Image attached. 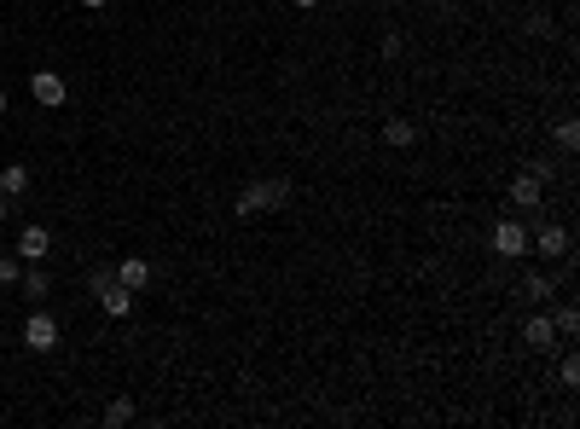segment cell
<instances>
[{
  "mask_svg": "<svg viewBox=\"0 0 580 429\" xmlns=\"http://www.w3.org/2000/svg\"><path fill=\"white\" fill-rule=\"evenodd\" d=\"M18 285H23V296H35V302L53 296V279H47V267H41V262H30V273H23Z\"/></svg>",
  "mask_w": 580,
  "mask_h": 429,
  "instance_id": "cell-12",
  "label": "cell"
},
{
  "mask_svg": "<svg viewBox=\"0 0 580 429\" xmlns=\"http://www.w3.org/2000/svg\"><path fill=\"white\" fill-rule=\"evenodd\" d=\"M384 140H389V145H418V128H412L406 116H389V122H384Z\"/></svg>",
  "mask_w": 580,
  "mask_h": 429,
  "instance_id": "cell-14",
  "label": "cell"
},
{
  "mask_svg": "<svg viewBox=\"0 0 580 429\" xmlns=\"http://www.w3.org/2000/svg\"><path fill=\"white\" fill-rule=\"evenodd\" d=\"M6 210H12V198H0V220H6Z\"/></svg>",
  "mask_w": 580,
  "mask_h": 429,
  "instance_id": "cell-23",
  "label": "cell"
},
{
  "mask_svg": "<svg viewBox=\"0 0 580 429\" xmlns=\"http://www.w3.org/2000/svg\"><path fill=\"white\" fill-rule=\"evenodd\" d=\"M523 342L528 348H558V325H551L546 313H534V320L523 325Z\"/></svg>",
  "mask_w": 580,
  "mask_h": 429,
  "instance_id": "cell-10",
  "label": "cell"
},
{
  "mask_svg": "<svg viewBox=\"0 0 580 429\" xmlns=\"http://www.w3.org/2000/svg\"><path fill=\"white\" fill-rule=\"evenodd\" d=\"M23 342H30L35 354H53V348H58V320H53L47 308H35L30 320H23Z\"/></svg>",
  "mask_w": 580,
  "mask_h": 429,
  "instance_id": "cell-3",
  "label": "cell"
},
{
  "mask_svg": "<svg viewBox=\"0 0 580 429\" xmlns=\"http://www.w3.org/2000/svg\"><path fill=\"white\" fill-rule=\"evenodd\" d=\"M296 6H302V12H314V6H319V0H296Z\"/></svg>",
  "mask_w": 580,
  "mask_h": 429,
  "instance_id": "cell-22",
  "label": "cell"
},
{
  "mask_svg": "<svg viewBox=\"0 0 580 429\" xmlns=\"http://www.w3.org/2000/svg\"><path fill=\"white\" fill-rule=\"evenodd\" d=\"M128 418H134V395H117L105 407V424H128Z\"/></svg>",
  "mask_w": 580,
  "mask_h": 429,
  "instance_id": "cell-16",
  "label": "cell"
},
{
  "mask_svg": "<svg viewBox=\"0 0 580 429\" xmlns=\"http://www.w3.org/2000/svg\"><path fill=\"white\" fill-rule=\"evenodd\" d=\"M488 244H493L499 262H516V255H528V227H523V220H499Z\"/></svg>",
  "mask_w": 580,
  "mask_h": 429,
  "instance_id": "cell-2",
  "label": "cell"
},
{
  "mask_svg": "<svg viewBox=\"0 0 580 429\" xmlns=\"http://www.w3.org/2000/svg\"><path fill=\"white\" fill-rule=\"evenodd\" d=\"M99 308H105L110 320H128V313H134V290H122V285H105V290H99Z\"/></svg>",
  "mask_w": 580,
  "mask_h": 429,
  "instance_id": "cell-9",
  "label": "cell"
},
{
  "mask_svg": "<svg viewBox=\"0 0 580 429\" xmlns=\"http://www.w3.org/2000/svg\"><path fill=\"white\" fill-rule=\"evenodd\" d=\"M105 285H117V273H110V267H93V273H88V290L99 296V290H105Z\"/></svg>",
  "mask_w": 580,
  "mask_h": 429,
  "instance_id": "cell-20",
  "label": "cell"
},
{
  "mask_svg": "<svg viewBox=\"0 0 580 429\" xmlns=\"http://www.w3.org/2000/svg\"><path fill=\"white\" fill-rule=\"evenodd\" d=\"M558 377H563V389H575V383H580V360H575V354H563V365H558Z\"/></svg>",
  "mask_w": 580,
  "mask_h": 429,
  "instance_id": "cell-18",
  "label": "cell"
},
{
  "mask_svg": "<svg viewBox=\"0 0 580 429\" xmlns=\"http://www.w3.org/2000/svg\"><path fill=\"white\" fill-rule=\"evenodd\" d=\"M30 99H35V105H47V110H58V105L70 99L65 76H58V70H35V76H30Z\"/></svg>",
  "mask_w": 580,
  "mask_h": 429,
  "instance_id": "cell-5",
  "label": "cell"
},
{
  "mask_svg": "<svg viewBox=\"0 0 580 429\" xmlns=\"http://www.w3.org/2000/svg\"><path fill=\"white\" fill-rule=\"evenodd\" d=\"M540 198H546V180H534V175H516L511 180V203H516V210H534Z\"/></svg>",
  "mask_w": 580,
  "mask_h": 429,
  "instance_id": "cell-8",
  "label": "cell"
},
{
  "mask_svg": "<svg viewBox=\"0 0 580 429\" xmlns=\"http://www.w3.org/2000/svg\"><path fill=\"white\" fill-rule=\"evenodd\" d=\"M290 203V180H250V186L238 192V203H232V215L238 220H255V215H273Z\"/></svg>",
  "mask_w": 580,
  "mask_h": 429,
  "instance_id": "cell-1",
  "label": "cell"
},
{
  "mask_svg": "<svg viewBox=\"0 0 580 429\" xmlns=\"http://www.w3.org/2000/svg\"><path fill=\"white\" fill-rule=\"evenodd\" d=\"M23 279V267H18V255H0V285H18Z\"/></svg>",
  "mask_w": 580,
  "mask_h": 429,
  "instance_id": "cell-19",
  "label": "cell"
},
{
  "mask_svg": "<svg viewBox=\"0 0 580 429\" xmlns=\"http://www.w3.org/2000/svg\"><path fill=\"white\" fill-rule=\"evenodd\" d=\"M23 192H30V168L6 163V168H0V198H23Z\"/></svg>",
  "mask_w": 580,
  "mask_h": 429,
  "instance_id": "cell-11",
  "label": "cell"
},
{
  "mask_svg": "<svg viewBox=\"0 0 580 429\" xmlns=\"http://www.w3.org/2000/svg\"><path fill=\"white\" fill-rule=\"evenodd\" d=\"M558 145H563V151H575V145H580V122H558Z\"/></svg>",
  "mask_w": 580,
  "mask_h": 429,
  "instance_id": "cell-17",
  "label": "cell"
},
{
  "mask_svg": "<svg viewBox=\"0 0 580 429\" xmlns=\"http://www.w3.org/2000/svg\"><path fill=\"white\" fill-rule=\"evenodd\" d=\"M12 255H18V262H47V255H53V232H47L41 220H30V227L18 232V244H12Z\"/></svg>",
  "mask_w": 580,
  "mask_h": 429,
  "instance_id": "cell-4",
  "label": "cell"
},
{
  "mask_svg": "<svg viewBox=\"0 0 580 429\" xmlns=\"http://www.w3.org/2000/svg\"><path fill=\"white\" fill-rule=\"evenodd\" d=\"M82 6H88V12H105V0H82Z\"/></svg>",
  "mask_w": 580,
  "mask_h": 429,
  "instance_id": "cell-21",
  "label": "cell"
},
{
  "mask_svg": "<svg viewBox=\"0 0 580 429\" xmlns=\"http://www.w3.org/2000/svg\"><path fill=\"white\" fill-rule=\"evenodd\" d=\"M0 116H6V88H0Z\"/></svg>",
  "mask_w": 580,
  "mask_h": 429,
  "instance_id": "cell-24",
  "label": "cell"
},
{
  "mask_svg": "<svg viewBox=\"0 0 580 429\" xmlns=\"http://www.w3.org/2000/svg\"><path fill=\"white\" fill-rule=\"evenodd\" d=\"M528 244H534V250L546 255V262H563L575 238H569V227H563V220H546V227H540V232H534V238H528Z\"/></svg>",
  "mask_w": 580,
  "mask_h": 429,
  "instance_id": "cell-6",
  "label": "cell"
},
{
  "mask_svg": "<svg viewBox=\"0 0 580 429\" xmlns=\"http://www.w3.org/2000/svg\"><path fill=\"white\" fill-rule=\"evenodd\" d=\"M516 290H523L528 302H546V296H558V285H551L546 273H523V285H516Z\"/></svg>",
  "mask_w": 580,
  "mask_h": 429,
  "instance_id": "cell-13",
  "label": "cell"
},
{
  "mask_svg": "<svg viewBox=\"0 0 580 429\" xmlns=\"http://www.w3.org/2000/svg\"><path fill=\"white\" fill-rule=\"evenodd\" d=\"M551 325H558V337H575V330H580V308H575V302H563Z\"/></svg>",
  "mask_w": 580,
  "mask_h": 429,
  "instance_id": "cell-15",
  "label": "cell"
},
{
  "mask_svg": "<svg viewBox=\"0 0 580 429\" xmlns=\"http://www.w3.org/2000/svg\"><path fill=\"white\" fill-rule=\"evenodd\" d=\"M110 273H117V285H122V290H134V296H140V290L151 285V262H145V255H122V262L110 267Z\"/></svg>",
  "mask_w": 580,
  "mask_h": 429,
  "instance_id": "cell-7",
  "label": "cell"
}]
</instances>
